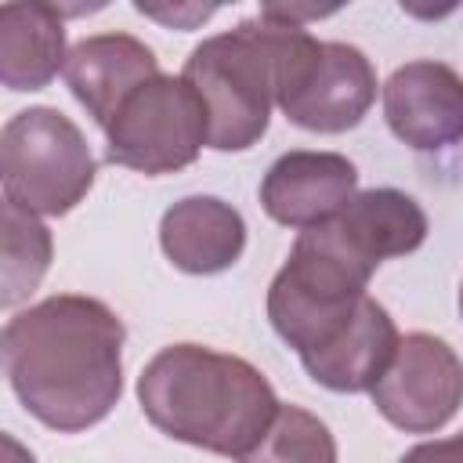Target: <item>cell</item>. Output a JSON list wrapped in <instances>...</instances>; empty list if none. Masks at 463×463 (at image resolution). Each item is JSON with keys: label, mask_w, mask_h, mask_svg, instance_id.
<instances>
[{"label": "cell", "mask_w": 463, "mask_h": 463, "mask_svg": "<svg viewBox=\"0 0 463 463\" xmlns=\"http://www.w3.org/2000/svg\"><path fill=\"white\" fill-rule=\"evenodd\" d=\"M376 101V72L354 43L315 40L300 22L289 33L275 105L282 116L315 134L354 130Z\"/></svg>", "instance_id": "5b68a950"}, {"label": "cell", "mask_w": 463, "mask_h": 463, "mask_svg": "<svg viewBox=\"0 0 463 463\" xmlns=\"http://www.w3.org/2000/svg\"><path fill=\"white\" fill-rule=\"evenodd\" d=\"M159 246L184 275L228 271L246 250L242 213L217 195H188L159 221Z\"/></svg>", "instance_id": "7c38bea8"}, {"label": "cell", "mask_w": 463, "mask_h": 463, "mask_svg": "<svg viewBox=\"0 0 463 463\" xmlns=\"http://www.w3.org/2000/svg\"><path fill=\"white\" fill-rule=\"evenodd\" d=\"M4 452H7V459H4V463H33V456H29V452H25L11 434H4Z\"/></svg>", "instance_id": "d6986e66"}, {"label": "cell", "mask_w": 463, "mask_h": 463, "mask_svg": "<svg viewBox=\"0 0 463 463\" xmlns=\"http://www.w3.org/2000/svg\"><path fill=\"white\" fill-rule=\"evenodd\" d=\"M459 315H463V282H459Z\"/></svg>", "instance_id": "ffe728a7"}, {"label": "cell", "mask_w": 463, "mask_h": 463, "mask_svg": "<svg viewBox=\"0 0 463 463\" xmlns=\"http://www.w3.org/2000/svg\"><path fill=\"white\" fill-rule=\"evenodd\" d=\"M137 402L166 438L232 459L264 438L282 405L257 365L203 344L163 347L137 376Z\"/></svg>", "instance_id": "7a4b0ae2"}, {"label": "cell", "mask_w": 463, "mask_h": 463, "mask_svg": "<svg viewBox=\"0 0 463 463\" xmlns=\"http://www.w3.org/2000/svg\"><path fill=\"white\" fill-rule=\"evenodd\" d=\"M94 174V152L65 112L33 105L4 123L0 181L7 203L36 217H65L87 199Z\"/></svg>", "instance_id": "277c9868"}, {"label": "cell", "mask_w": 463, "mask_h": 463, "mask_svg": "<svg viewBox=\"0 0 463 463\" xmlns=\"http://www.w3.org/2000/svg\"><path fill=\"white\" fill-rule=\"evenodd\" d=\"M289 33L293 22L268 4L188 54L181 76L206 105L210 148L246 152L268 134Z\"/></svg>", "instance_id": "3957f363"}, {"label": "cell", "mask_w": 463, "mask_h": 463, "mask_svg": "<svg viewBox=\"0 0 463 463\" xmlns=\"http://www.w3.org/2000/svg\"><path fill=\"white\" fill-rule=\"evenodd\" d=\"M0 242H4V250H0V260H4L0 264V282H4L0 304L14 307L47 275L54 242H51L47 224L36 213H29L7 199H4V213H0Z\"/></svg>", "instance_id": "9a60e30c"}, {"label": "cell", "mask_w": 463, "mask_h": 463, "mask_svg": "<svg viewBox=\"0 0 463 463\" xmlns=\"http://www.w3.org/2000/svg\"><path fill=\"white\" fill-rule=\"evenodd\" d=\"M398 463H463V434L438 438V441H423V445L409 449Z\"/></svg>", "instance_id": "e0dca14e"}, {"label": "cell", "mask_w": 463, "mask_h": 463, "mask_svg": "<svg viewBox=\"0 0 463 463\" xmlns=\"http://www.w3.org/2000/svg\"><path fill=\"white\" fill-rule=\"evenodd\" d=\"M239 463H336L333 430L300 405H279L264 438Z\"/></svg>", "instance_id": "2e32d148"}, {"label": "cell", "mask_w": 463, "mask_h": 463, "mask_svg": "<svg viewBox=\"0 0 463 463\" xmlns=\"http://www.w3.org/2000/svg\"><path fill=\"white\" fill-rule=\"evenodd\" d=\"M159 76V61L148 43L130 33H94L83 36L65 61V83L72 98L105 130L119 105L148 80Z\"/></svg>", "instance_id": "8fae6325"}, {"label": "cell", "mask_w": 463, "mask_h": 463, "mask_svg": "<svg viewBox=\"0 0 463 463\" xmlns=\"http://www.w3.org/2000/svg\"><path fill=\"white\" fill-rule=\"evenodd\" d=\"M134 7L163 25H174V29H192L195 22H206L217 11V7H152V4H134Z\"/></svg>", "instance_id": "ac0fdd59"}, {"label": "cell", "mask_w": 463, "mask_h": 463, "mask_svg": "<svg viewBox=\"0 0 463 463\" xmlns=\"http://www.w3.org/2000/svg\"><path fill=\"white\" fill-rule=\"evenodd\" d=\"M307 232H315L329 250L373 275L383 260L405 257L423 246L427 213L412 195L398 188H369L358 192L333 221Z\"/></svg>", "instance_id": "9c48e42d"}, {"label": "cell", "mask_w": 463, "mask_h": 463, "mask_svg": "<svg viewBox=\"0 0 463 463\" xmlns=\"http://www.w3.org/2000/svg\"><path fill=\"white\" fill-rule=\"evenodd\" d=\"M119 315L98 297L54 293L4 322V376L43 427L76 434L101 423L123 394Z\"/></svg>", "instance_id": "6da1fadb"}, {"label": "cell", "mask_w": 463, "mask_h": 463, "mask_svg": "<svg viewBox=\"0 0 463 463\" xmlns=\"http://www.w3.org/2000/svg\"><path fill=\"white\" fill-rule=\"evenodd\" d=\"M383 119L416 152L463 141V76L434 58L398 65L383 83Z\"/></svg>", "instance_id": "ba28073f"}, {"label": "cell", "mask_w": 463, "mask_h": 463, "mask_svg": "<svg viewBox=\"0 0 463 463\" xmlns=\"http://www.w3.org/2000/svg\"><path fill=\"white\" fill-rule=\"evenodd\" d=\"M354 195H358V170L340 152H311V148L282 152L260 181L264 213L300 232L333 221Z\"/></svg>", "instance_id": "30bf717a"}, {"label": "cell", "mask_w": 463, "mask_h": 463, "mask_svg": "<svg viewBox=\"0 0 463 463\" xmlns=\"http://www.w3.org/2000/svg\"><path fill=\"white\" fill-rule=\"evenodd\" d=\"M65 22L54 4H0V83L7 90H43L65 72Z\"/></svg>", "instance_id": "5bb4252c"}, {"label": "cell", "mask_w": 463, "mask_h": 463, "mask_svg": "<svg viewBox=\"0 0 463 463\" xmlns=\"http://www.w3.org/2000/svg\"><path fill=\"white\" fill-rule=\"evenodd\" d=\"M369 394L391 427L405 434L441 430L463 405V362L441 336L409 333Z\"/></svg>", "instance_id": "52a82bcc"}, {"label": "cell", "mask_w": 463, "mask_h": 463, "mask_svg": "<svg viewBox=\"0 0 463 463\" xmlns=\"http://www.w3.org/2000/svg\"><path fill=\"white\" fill-rule=\"evenodd\" d=\"M398 329L394 318L387 315V307L376 297H365L358 315L351 318V326L329 340L322 351L300 358V365L307 369V376L329 391L340 394H358V391H373L376 380L387 373L394 351H398Z\"/></svg>", "instance_id": "4fadbf2b"}, {"label": "cell", "mask_w": 463, "mask_h": 463, "mask_svg": "<svg viewBox=\"0 0 463 463\" xmlns=\"http://www.w3.org/2000/svg\"><path fill=\"white\" fill-rule=\"evenodd\" d=\"M210 145V119L184 76L159 72L141 83L105 127V159L148 177L192 166Z\"/></svg>", "instance_id": "8992f818"}]
</instances>
